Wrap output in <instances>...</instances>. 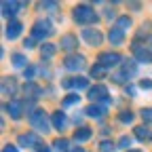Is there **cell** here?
<instances>
[{"instance_id":"cell-1","label":"cell","mask_w":152,"mask_h":152,"mask_svg":"<svg viewBox=\"0 0 152 152\" xmlns=\"http://www.w3.org/2000/svg\"><path fill=\"white\" fill-rule=\"evenodd\" d=\"M72 19H74V23L87 28V26L97 23L99 21V15H97V11H95L91 4H76L72 9Z\"/></svg>"},{"instance_id":"cell-2","label":"cell","mask_w":152,"mask_h":152,"mask_svg":"<svg viewBox=\"0 0 152 152\" xmlns=\"http://www.w3.org/2000/svg\"><path fill=\"white\" fill-rule=\"evenodd\" d=\"M28 123H30V127L40 135V133H49L51 131V116L47 114V110L45 108H34L30 114H28Z\"/></svg>"},{"instance_id":"cell-3","label":"cell","mask_w":152,"mask_h":152,"mask_svg":"<svg viewBox=\"0 0 152 152\" xmlns=\"http://www.w3.org/2000/svg\"><path fill=\"white\" fill-rule=\"evenodd\" d=\"M53 34V23L49 21V19H38V21H34V26H32V38L36 42H42L45 45V40Z\"/></svg>"},{"instance_id":"cell-4","label":"cell","mask_w":152,"mask_h":152,"mask_svg":"<svg viewBox=\"0 0 152 152\" xmlns=\"http://www.w3.org/2000/svg\"><path fill=\"white\" fill-rule=\"evenodd\" d=\"M135 74H137V61L135 59H127V61L121 64V72L114 74V80H116V83H127Z\"/></svg>"},{"instance_id":"cell-5","label":"cell","mask_w":152,"mask_h":152,"mask_svg":"<svg viewBox=\"0 0 152 152\" xmlns=\"http://www.w3.org/2000/svg\"><path fill=\"white\" fill-rule=\"evenodd\" d=\"M131 53H133V59H135L137 64H152V51H150V47L142 45L140 40H133Z\"/></svg>"},{"instance_id":"cell-6","label":"cell","mask_w":152,"mask_h":152,"mask_svg":"<svg viewBox=\"0 0 152 152\" xmlns=\"http://www.w3.org/2000/svg\"><path fill=\"white\" fill-rule=\"evenodd\" d=\"M95 64H99V66H104L106 70H110V68L121 66V64H123V57H121V53H116V51H102V53L97 55V61H95Z\"/></svg>"},{"instance_id":"cell-7","label":"cell","mask_w":152,"mask_h":152,"mask_svg":"<svg viewBox=\"0 0 152 152\" xmlns=\"http://www.w3.org/2000/svg\"><path fill=\"white\" fill-rule=\"evenodd\" d=\"M108 95H110V91H108V87L102 85V83H97L95 87H91V89L87 91V97L91 99V104H104L106 99H110Z\"/></svg>"},{"instance_id":"cell-8","label":"cell","mask_w":152,"mask_h":152,"mask_svg":"<svg viewBox=\"0 0 152 152\" xmlns=\"http://www.w3.org/2000/svg\"><path fill=\"white\" fill-rule=\"evenodd\" d=\"M80 36L83 40L89 45V47H99L104 42V34L97 30V28H83L80 30Z\"/></svg>"},{"instance_id":"cell-9","label":"cell","mask_w":152,"mask_h":152,"mask_svg":"<svg viewBox=\"0 0 152 152\" xmlns=\"http://www.w3.org/2000/svg\"><path fill=\"white\" fill-rule=\"evenodd\" d=\"M40 144H42V140H40V135H38L36 131L21 133V135L17 137V146H21V148H32V150H36Z\"/></svg>"},{"instance_id":"cell-10","label":"cell","mask_w":152,"mask_h":152,"mask_svg":"<svg viewBox=\"0 0 152 152\" xmlns=\"http://www.w3.org/2000/svg\"><path fill=\"white\" fill-rule=\"evenodd\" d=\"M85 66H87V64H85V55H80V53L68 55L66 59H64V68L70 70V72H80Z\"/></svg>"},{"instance_id":"cell-11","label":"cell","mask_w":152,"mask_h":152,"mask_svg":"<svg viewBox=\"0 0 152 152\" xmlns=\"http://www.w3.org/2000/svg\"><path fill=\"white\" fill-rule=\"evenodd\" d=\"M61 87L64 89H78V91L91 89L89 87V78H85V76H68V78L61 80Z\"/></svg>"},{"instance_id":"cell-12","label":"cell","mask_w":152,"mask_h":152,"mask_svg":"<svg viewBox=\"0 0 152 152\" xmlns=\"http://www.w3.org/2000/svg\"><path fill=\"white\" fill-rule=\"evenodd\" d=\"M59 47H61V51H66V53L74 55V51L78 49V36L72 34V32L64 34V36H61V40H59Z\"/></svg>"},{"instance_id":"cell-13","label":"cell","mask_w":152,"mask_h":152,"mask_svg":"<svg viewBox=\"0 0 152 152\" xmlns=\"http://www.w3.org/2000/svg\"><path fill=\"white\" fill-rule=\"evenodd\" d=\"M4 112L9 114L13 121H19V118H21V112H23V102H19V99L7 102L4 104Z\"/></svg>"},{"instance_id":"cell-14","label":"cell","mask_w":152,"mask_h":152,"mask_svg":"<svg viewBox=\"0 0 152 152\" xmlns=\"http://www.w3.org/2000/svg\"><path fill=\"white\" fill-rule=\"evenodd\" d=\"M23 32V23L19 21V19H13V21L7 23L4 28V36L9 38V40H15V38H19V34Z\"/></svg>"},{"instance_id":"cell-15","label":"cell","mask_w":152,"mask_h":152,"mask_svg":"<svg viewBox=\"0 0 152 152\" xmlns=\"http://www.w3.org/2000/svg\"><path fill=\"white\" fill-rule=\"evenodd\" d=\"M26 2H9V0H4L2 2V15L9 19V21H13L15 15H17V9H23Z\"/></svg>"},{"instance_id":"cell-16","label":"cell","mask_w":152,"mask_h":152,"mask_svg":"<svg viewBox=\"0 0 152 152\" xmlns=\"http://www.w3.org/2000/svg\"><path fill=\"white\" fill-rule=\"evenodd\" d=\"M106 38H108V42H110V45H114V47L125 45V32H123V30H118V28H114V26L108 30Z\"/></svg>"},{"instance_id":"cell-17","label":"cell","mask_w":152,"mask_h":152,"mask_svg":"<svg viewBox=\"0 0 152 152\" xmlns=\"http://www.w3.org/2000/svg\"><path fill=\"white\" fill-rule=\"evenodd\" d=\"M66 123H68V118H66V112H61V110H55V112H51V125H53V129L55 131H64L66 129Z\"/></svg>"},{"instance_id":"cell-18","label":"cell","mask_w":152,"mask_h":152,"mask_svg":"<svg viewBox=\"0 0 152 152\" xmlns=\"http://www.w3.org/2000/svg\"><path fill=\"white\" fill-rule=\"evenodd\" d=\"M85 114L89 118H104L106 116V106L104 104H89L87 108H85Z\"/></svg>"},{"instance_id":"cell-19","label":"cell","mask_w":152,"mask_h":152,"mask_svg":"<svg viewBox=\"0 0 152 152\" xmlns=\"http://www.w3.org/2000/svg\"><path fill=\"white\" fill-rule=\"evenodd\" d=\"M19 91V87H17V80H15V76H4L2 78V95H15Z\"/></svg>"},{"instance_id":"cell-20","label":"cell","mask_w":152,"mask_h":152,"mask_svg":"<svg viewBox=\"0 0 152 152\" xmlns=\"http://www.w3.org/2000/svg\"><path fill=\"white\" fill-rule=\"evenodd\" d=\"M23 91H26V99H32V102H34V99H38V97L42 95V89L38 87L34 80H32V83H26Z\"/></svg>"},{"instance_id":"cell-21","label":"cell","mask_w":152,"mask_h":152,"mask_svg":"<svg viewBox=\"0 0 152 152\" xmlns=\"http://www.w3.org/2000/svg\"><path fill=\"white\" fill-rule=\"evenodd\" d=\"M133 137L140 142H148L152 137V131L148 129V125H137V127H133Z\"/></svg>"},{"instance_id":"cell-22","label":"cell","mask_w":152,"mask_h":152,"mask_svg":"<svg viewBox=\"0 0 152 152\" xmlns=\"http://www.w3.org/2000/svg\"><path fill=\"white\" fill-rule=\"evenodd\" d=\"M91 137H93V129H89V127H78L74 131V135H72L74 142H87Z\"/></svg>"},{"instance_id":"cell-23","label":"cell","mask_w":152,"mask_h":152,"mask_svg":"<svg viewBox=\"0 0 152 152\" xmlns=\"http://www.w3.org/2000/svg\"><path fill=\"white\" fill-rule=\"evenodd\" d=\"M116 118H118V123H123V125H131L133 121H135V112H133V110H121V112L116 114Z\"/></svg>"},{"instance_id":"cell-24","label":"cell","mask_w":152,"mask_h":152,"mask_svg":"<svg viewBox=\"0 0 152 152\" xmlns=\"http://www.w3.org/2000/svg\"><path fill=\"white\" fill-rule=\"evenodd\" d=\"M131 26H133V21H131L129 15H121V17H116V21H114V28H118L123 32H127Z\"/></svg>"},{"instance_id":"cell-25","label":"cell","mask_w":152,"mask_h":152,"mask_svg":"<svg viewBox=\"0 0 152 152\" xmlns=\"http://www.w3.org/2000/svg\"><path fill=\"white\" fill-rule=\"evenodd\" d=\"M55 51H57V47H55V45L45 42V45L40 47V57H45V59H53V57H55Z\"/></svg>"},{"instance_id":"cell-26","label":"cell","mask_w":152,"mask_h":152,"mask_svg":"<svg viewBox=\"0 0 152 152\" xmlns=\"http://www.w3.org/2000/svg\"><path fill=\"white\" fill-rule=\"evenodd\" d=\"M11 61H13V66L15 68H28L26 64H28V59H26V55L23 53H11Z\"/></svg>"},{"instance_id":"cell-27","label":"cell","mask_w":152,"mask_h":152,"mask_svg":"<svg viewBox=\"0 0 152 152\" xmlns=\"http://www.w3.org/2000/svg\"><path fill=\"white\" fill-rule=\"evenodd\" d=\"M78 102H80V95L78 93H68L66 97L61 99V108H70L74 104H78Z\"/></svg>"},{"instance_id":"cell-28","label":"cell","mask_w":152,"mask_h":152,"mask_svg":"<svg viewBox=\"0 0 152 152\" xmlns=\"http://www.w3.org/2000/svg\"><path fill=\"white\" fill-rule=\"evenodd\" d=\"M106 72H108V70H106L104 66H99V64H95V66H91V70H89V74H91V78H97V80H99V78H104V76H106Z\"/></svg>"},{"instance_id":"cell-29","label":"cell","mask_w":152,"mask_h":152,"mask_svg":"<svg viewBox=\"0 0 152 152\" xmlns=\"http://www.w3.org/2000/svg\"><path fill=\"white\" fill-rule=\"evenodd\" d=\"M53 146H55L57 152H68V150H72V148H70V142H68L66 137H57V140L53 142Z\"/></svg>"},{"instance_id":"cell-30","label":"cell","mask_w":152,"mask_h":152,"mask_svg":"<svg viewBox=\"0 0 152 152\" xmlns=\"http://www.w3.org/2000/svg\"><path fill=\"white\" fill-rule=\"evenodd\" d=\"M131 144H133V137H131V135H123V137L118 140V144H116V146H118L121 150H125V152H129V150H131V148H129Z\"/></svg>"},{"instance_id":"cell-31","label":"cell","mask_w":152,"mask_h":152,"mask_svg":"<svg viewBox=\"0 0 152 152\" xmlns=\"http://www.w3.org/2000/svg\"><path fill=\"white\" fill-rule=\"evenodd\" d=\"M116 144L114 142H110V140H104L102 144H99V152H116Z\"/></svg>"},{"instance_id":"cell-32","label":"cell","mask_w":152,"mask_h":152,"mask_svg":"<svg viewBox=\"0 0 152 152\" xmlns=\"http://www.w3.org/2000/svg\"><path fill=\"white\" fill-rule=\"evenodd\" d=\"M140 116L144 118L146 125H152V108H142L140 110Z\"/></svg>"},{"instance_id":"cell-33","label":"cell","mask_w":152,"mask_h":152,"mask_svg":"<svg viewBox=\"0 0 152 152\" xmlns=\"http://www.w3.org/2000/svg\"><path fill=\"white\" fill-rule=\"evenodd\" d=\"M34 74H36V68H34V66H28V68L23 70V76L28 78V83H32V78H34Z\"/></svg>"},{"instance_id":"cell-34","label":"cell","mask_w":152,"mask_h":152,"mask_svg":"<svg viewBox=\"0 0 152 152\" xmlns=\"http://www.w3.org/2000/svg\"><path fill=\"white\" fill-rule=\"evenodd\" d=\"M36 47V40H34V38L30 36V38H26V40H23V49H34Z\"/></svg>"},{"instance_id":"cell-35","label":"cell","mask_w":152,"mask_h":152,"mask_svg":"<svg viewBox=\"0 0 152 152\" xmlns=\"http://www.w3.org/2000/svg\"><path fill=\"white\" fill-rule=\"evenodd\" d=\"M140 87H142V89H152V80H150V78H142V80H140Z\"/></svg>"},{"instance_id":"cell-36","label":"cell","mask_w":152,"mask_h":152,"mask_svg":"<svg viewBox=\"0 0 152 152\" xmlns=\"http://www.w3.org/2000/svg\"><path fill=\"white\" fill-rule=\"evenodd\" d=\"M2 152H19V148H17L15 144H4V148H2Z\"/></svg>"},{"instance_id":"cell-37","label":"cell","mask_w":152,"mask_h":152,"mask_svg":"<svg viewBox=\"0 0 152 152\" xmlns=\"http://www.w3.org/2000/svg\"><path fill=\"white\" fill-rule=\"evenodd\" d=\"M34 152H51V146H47V144H40Z\"/></svg>"},{"instance_id":"cell-38","label":"cell","mask_w":152,"mask_h":152,"mask_svg":"<svg viewBox=\"0 0 152 152\" xmlns=\"http://www.w3.org/2000/svg\"><path fill=\"white\" fill-rule=\"evenodd\" d=\"M125 93L129 95V97H133V93H135V89H133V87H125Z\"/></svg>"},{"instance_id":"cell-39","label":"cell","mask_w":152,"mask_h":152,"mask_svg":"<svg viewBox=\"0 0 152 152\" xmlns=\"http://www.w3.org/2000/svg\"><path fill=\"white\" fill-rule=\"evenodd\" d=\"M68 152H89V150H85V148H72V150H68Z\"/></svg>"},{"instance_id":"cell-40","label":"cell","mask_w":152,"mask_h":152,"mask_svg":"<svg viewBox=\"0 0 152 152\" xmlns=\"http://www.w3.org/2000/svg\"><path fill=\"white\" fill-rule=\"evenodd\" d=\"M129 152H144V150H140V148H131Z\"/></svg>"},{"instance_id":"cell-41","label":"cell","mask_w":152,"mask_h":152,"mask_svg":"<svg viewBox=\"0 0 152 152\" xmlns=\"http://www.w3.org/2000/svg\"><path fill=\"white\" fill-rule=\"evenodd\" d=\"M148 47H150V51H152V36H150V42H148Z\"/></svg>"}]
</instances>
